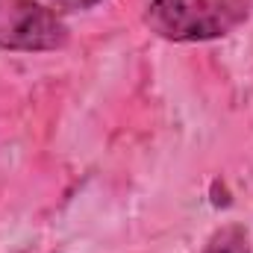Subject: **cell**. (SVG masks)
Listing matches in <instances>:
<instances>
[{"mask_svg":"<svg viewBox=\"0 0 253 253\" xmlns=\"http://www.w3.org/2000/svg\"><path fill=\"white\" fill-rule=\"evenodd\" d=\"M251 0H150L144 24L165 42H215L251 18Z\"/></svg>","mask_w":253,"mask_h":253,"instance_id":"cell-1","label":"cell"},{"mask_svg":"<svg viewBox=\"0 0 253 253\" xmlns=\"http://www.w3.org/2000/svg\"><path fill=\"white\" fill-rule=\"evenodd\" d=\"M203 253H251V242L242 224H224L221 230L212 233Z\"/></svg>","mask_w":253,"mask_h":253,"instance_id":"cell-3","label":"cell"},{"mask_svg":"<svg viewBox=\"0 0 253 253\" xmlns=\"http://www.w3.org/2000/svg\"><path fill=\"white\" fill-rule=\"evenodd\" d=\"M100 0H50V6L59 9V12H85V9H91Z\"/></svg>","mask_w":253,"mask_h":253,"instance_id":"cell-4","label":"cell"},{"mask_svg":"<svg viewBox=\"0 0 253 253\" xmlns=\"http://www.w3.org/2000/svg\"><path fill=\"white\" fill-rule=\"evenodd\" d=\"M68 44L65 21L36 0H0V50L47 53Z\"/></svg>","mask_w":253,"mask_h":253,"instance_id":"cell-2","label":"cell"}]
</instances>
